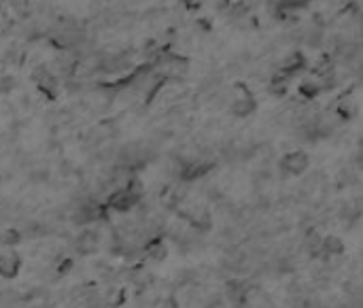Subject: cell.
Masks as SVG:
<instances>
[{"label": "cell", "mask_w": 363, "mask_h": 308, "mask_svg": "<svg viewBox=\"0 0 363 308\" xmlns=\"http://www.w3.org/2000/svg\"><path fill=\"white\" fill-rule=\"evenodd\" d=\"M153 160V149L149 147V142H128L117 151V158H115V166L125 168L130 173H138L140 168H144L149 162Z\"/></svg>", "instance_id": "1"}, {"label": "cell", "mask_w": 363, "mask_h": 308, "mask_svg": "<svg viewBox=\"0 0 363 308\" xmlns=\"http://www.w3.org/2000/svg\"><path fill=\"white\" fill-rule=\"evenodd\" d=\"M140 200H142V185L138 183V179H134L125 187L111 189V194L107 198V208H113L117 213H128L134 206H138Z\"/></svg>", "instance_id": "2"}, {"label": "cell", "mask_w": 363, "mask_h": 308, "mask_svg": "<svg viewBox=\"0 0 363 308\" xmlns=\"http://www.w3.org/2000/svg\"><path fill=\"white\" fill-rule=\"evenodd\" d=\"M153 72H158L164 81L168 79H181L189 70V60L177 53H160L156 55V62L151 64Z\"/></svg>", "instance_id": "3"}, {"label": "cell", "mask_w": 363, "mask_h": 308, "mask_svg": "<svg viewBox=\"0 0 363 308\" xmlns=\"http://www.w3.org/2000/svg\"><path fill=\"white\" fill-rule=\"evenodd\" d=\"M179 217L196 232H206L212 225V215L204 204H179Z\"/></svg>", "instance_id": "4"}, {"label": "cell", "mask_w": 363, "mask_h": 308, "mask_svg": "<svg viewBox=\"0 0 363 308\" xmlns=\"http://www.w3.org/2000/svg\"><path fill=\"white\" fill-rule=\"evenodd\" d=\"M79 60L81 55L77 51H72V49H60L57 55L51 60L49 68L51 72L57 76V79H72V76L77 74V68H79Z\"/></svg>", "instance_id": "5"}, {"label": "cell", "mask_w": 363, "mask_h": 308, "mask_svg": "<svg viewBox=\"0 0 363 308\" xmlns=\"http://www.w3.org/2000/svg\"><path fill=\"white\" fill-rule=\"evenodd\" d=\"M32 81H34L36 90H39L43 96H47L49 100H55V98L60 96V88H62V83H60L57 76L51 72V68H49V66H45V64L36 66V68L32 70Z\"/></svg>", "instance_id": "6"}, {"label": "cell", "mask_w": 363, "mask_h": 308, "mask_svg": "<svg viewBox=\"0 0 363 308\" xmlns=\"http://www.w3.org/2000/svg\"><path fill=\"white\" fill-rule=\"evenodd\" d=\"M310 166V158L308 153L302 151V149H296V151H287L285 156L278 160V168L289 175V177H300L308 170Z\"/></svg>", "instance_id": "7"}, {"label": "cell", "mask_w": 363, "mask_h": 308, "mask_svg": "<svg viewBox=\"0 0 363 308\" xmlns=\"http://www.w3.org/2000/svg\"><path fill=\"white\" fill-rule=\"evenodd\" d=\"M255 109H257V100L251 94V90H247V86H236L234 98H232V105H230L232 115H236V117H249V115L255 113Z\"/></svg>", "instance_id": "8"}, {"label": "cell", "mask_w": 363, "mask_h": 308, "mask_svg": "<svg viewBox=\"0 0 363 308\" xmlns=\"http://www.w3.org/2000/svg\"><path fill=\"white\" fill-rule=\"evenodd\" d=\"M306 66H308L306 55H304L302 51H292V53H287V55L278 62L276 72L282 74V76H287V79H294L296 74H300L302 70H306Z\"/></svg>", "instance_id": "9"}, {"label": "cell", "mask_w": 363, "mask_h": 308, "mask_svg": "<svg viewBox=\"0 0 363 308\" xmlns=\"http://www.w3.org/2000/svg\"><path fill=\"white\" fill-rule=\"evenodd\" d=\"M98 247H100V236L96 229H83L75 241V249L81 255H92L98 251Z\"/></svg>", "instance_id": "10"}, {"label": "cell", "mask_w": 363, "mask_h": 308, "mask_svg": "<svg viewBox=\"0 0 363 308\" xmlns=\"http://www.w3.org/2000/svg\"><path fill=\"white\" fill-rule=\"evenodd\" d=\"M20 268H22V257L18 251L7 249L5 253H0V276L13 279V276H18Z\"/></svg>", "instance_id": "11"}, {"label": "cell", "mask_w": 363, "mask_h": 308, "mask_svg": "<svg viewBox=\"0 0 363 308\" xmlns=\"http://www.w3.org/2000/svg\"><path fill=\"white\" fill-rule=\"evenodd\" d=\"M302 41L310 47H321L323 41H325V30H323V24L321 22H308L304 28H302Z\"/></svg>", "instance_id": "12"}, {"label": "cell", "mask_w": 363, "mask_h": 308, "mask_svg": "<svg viewBox=\"0 0 363 308\" xmlns=\"http://www.w3.org/2000/svg\"><path fill=\"white\" fill-rule=\"evenodd\" d=\"M115 134H117L115 123H113V121H102V123H98V126L90 132V140H92L94 145H96V142H107V140L115 138Z\"/></svg>", "instance_id": "13"}, {"label": "cell", "mask_w": 363, "mask_h": 308, "mask_svg": "<svg viewBox=\"0 0 363 308\" xmlns=\"http://www.w3.org/2000/svg\"><path fill=\"white\" fill-rule=\"evenodd\" d=\"M344 251V245H342V241L340 239H336V236H325V239H321V255H325V257H334V255H340Z\"/></svg>", "instance_id": "14"}, {"label": "cell", "mask_w": 363, "mask_h": 308, "mask_svg": "<svg viewBox=\"0 0 363 308\" xmlns=\"http://www.w3.org/2000/svg\"><path fill=\"white\" fill-rule=\"evenodd\" d=\"M268 3L272 5L276 13H285V11H296V9L306 7L310 0H268Z\"/></svg>", "instance_id": "15"}, {"label": "cell", "mask_w": 363, "mask_h": 308, "mask_svg": "<svg viewBox=\"0 0 363 308\" xmlns=\"http://www.w3.org/2000/svg\"><path fill=\"white\" fill-rule=\"evenodd\" d=\"M181 3H185L187 7H193V5H198V0H181Z\"/></svg>", "instance_id": "16"}]
</instances>
